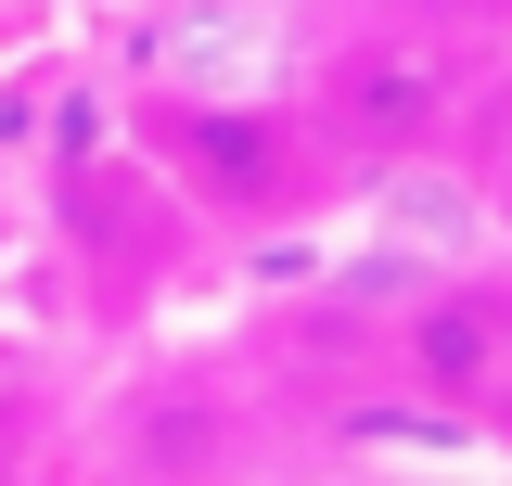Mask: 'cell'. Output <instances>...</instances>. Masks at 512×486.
<instances>
[{
    "instance_id": "1",
    "label": "cell",
    "mask_w": 512,
    "mask_h": 486,
    "mask_svg": "<svg viewBox=\"0 0 512 486\" xmlns=\"http://www.w3.org/2000/svg\"><path fill=\"white\" fill-rule=\"evenodd\" d=\"M461 103V64L436 39H346V52L308 77V116L346 141V154H423Z\"/></svg>"
},
{
    "instance_id": "2",
    "label": "cell",
    "mask_w": 512,
    "mask_h": 486,
    "mask_svg": "<svg viewBox=\"0 0 512 486\" xmlns=\"http://www.w3.org/2000/svg\"><path fill=\"white\" fill-rule=\"evenodd\" d=\"M167 141H180V167L218 192V205H295V154H282L269 116H205V128L180 116Z\"/></svg>"
},
{
    "instance_id": "3",
    "label": "cell",
    "mask_w": 512,
    "mask_h": 486,
    "mask_svg": "<svg viewBox=\"0 0 512 486\" xmlns=\"http://www.w3.org/2000/svg\"><path fill=\"white\" fill-rule=\"evenodd\" d=\"M500 346H512V333H500V320H487L474 295H436L423 320H410V371H423L436 397H474V384L500 371Z\"/></svg>"
},
{
    "instance_id": "4",
    "label": "cell",
    "mask_w": 512,
    "mask_h": 486,
    "mask_svg": "<svg viewBox=\"0 0 512 486\" xmlns=\"http://www.w3.org/2000/svg\"><path fill=\"white\" fill-rule=\"evenodd\" d=\"M474 410H487V435H500V448H512V346H500V371L474 384Z\"/></svg>"
},
{
    "instance_id": "5",
    "label": "cell",
    "mask_w": 512,
    "mask_h": 486,
    "mask_svg": "<svg viewBox=\"0 0 512 486\" xmlns=\"http://www.w3.org/2000/svg\"><path fill=\"white\" fill-rule=\"evenodd\" d=\"M500 205H512V180H500Z\"/></svg>"
}]
</instances>
